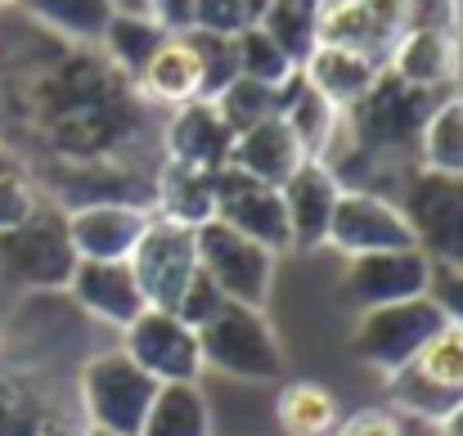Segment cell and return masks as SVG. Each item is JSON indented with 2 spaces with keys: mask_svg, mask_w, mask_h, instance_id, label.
Returning <instances> with one entry per match:
<instances>
[{
  "mask_svg": "<svg viewBox=\"0 0 463 436\" xmlns=\"http://www.w3.org/2000/svg\"><path fill=\"white\" fill-rule=\"evenodd\" d=\"M157 387L122 346L113 351H95L81 369H77V410L86 428H104L113 436H140L145 414L154 405Z\"/></svg>",
  "mask_w": 463,
  "mask_h": 436,
  "instance_id": "obj_1",
  "label": "cell"
},
{
  "mask_svg": "<svg viewBox=\"0 0 463 436\" xmlns=\"http://www.w3.org/2000/svg\"><path fill=\"white\" fill-rule=\"evenodd\" d=\"M198 346H203L207 369L239 383H279L288 369V355L270 315L239 301H225V310L198 328Z\"/></svg>",
  "mask_w": 463,
  "mask_h": 436,
  "instance_id": "obj_2",
  "label": "cell"
},
{
  "mask_svg": "<svg viewBox=\"0 0 463 436\" xmlns=\"http://www.w3.org/2000/svg\"><path fill=\"white\" fill-rule=\"evenodd\" d=\"M77 392L50 365L0 360V436H81Z\"/></svg>",
  "mask_w": 463,
  "mask_h": 436,
  "instance_id": "obj_3",
  "label": "cell"
},
{
  "mask_svg": "<svg viewBox=\"0 0 463 436\" xmlns=\"http://www.w3.org/2000/svg\"><path fill=\"white\" fill-rule=\"evenodd\" d=\"M77 270V252L68 239V212L41 198V207L0 234V280L32 292H63Z\"/></svg>",
  "mask_w": 463,
  "mask_h": 436,
  "instance_id": "obj_4",
  "label": "cell"
},
{
  "mask_svg": "<svg viewBox=\"0 0 463 436\" xmlns=\"http://www.w3.org/2000/svg\"><path fill=\"white\" fill-rule=\"evenodd\" d=\"M446 324L441 306L432 297H414V301H396V306H378V310H360L355 328H351V355L392 378L401 369L414 365V355L423 351V342Z\"/></svg>",
  "mask_w": 463,
  "mask_h": 436,
  "instance_id": "obj_5",
  "label": "cell"
},
{
  "mask_svg": "<svg viewBox=\"0 0 463 436\" xmlns=\"http://www.w3.org/2000/svg\"><path fill=\"white\" fill-rule=\"evenodd\" d=\"M194 243H198V270L225 292V301H239V306H252V310L270 306L275 275H279V257L270 248L243 239L239 230H230L221 221L198 225Z\"/></svg>",
  "mask_w": 463,
  "mask_h": 436,
  "instance_id": "obj_6",
  "label": "cell"
},
{
  "mask_svg": "<svg viewBox=\"0 0 463 436\" xmlns=\"http://www.w3.org/2000/svg\"><path fill=\"white\" fill-rule=\"evenodd\" d=\"M396 203L414 230L419 252H428L437 266L463 270V175L414 171Z\"/></svg>",
  "mask_w": 463,
  "mask_h": 436,
  "instance_id": "obj_7",
  "label": "cell"
},
{
  "mask_svg": "<svg viewBox=\"0 0 463 436\" xmlns=\"http://www.w3.org/2000/svg\"><path fill=\"white\" fill-rule=\"evenodd\" d=\"M122 351L154 378V383H198L203 378V346L198 328H189L175 310L145 306L140 319L122 328Z\"/></svg>",
  "mask_w": 463,
  "mask_h": 436,
  "instance_id": "obj_8",
  "label": "cell"
},
{
  "mask_svg": "<svg viewBox=\"0 0 463 436\" xmlns=\"http://www.w3.org/2000/svg\"><path fill=\"white\" fill-rule=\"evenodd\" d=\"M324 248L351 257H369V252H396V248H419L414 230L401 212L396 198L387 194H364V189H342L333 221H328V239Z\"/></svg>",
  "mask_w": 463,
  "mask_h": 436,
  "instance_id": "obj_9",
  "label": "cell"
},
{
  "mask_svg": "<svg viewBox=\"0 0 463 436\" xmlns=\"http://www.w3.org/2000/svg\"><path fill=\"white\" fill-rule=\"evenodd\" d=\"M428 284H432V257L419 248H396V252L351 257L342 280H337V297L360 315V310L428 297Z\"/></svg>",
  "mask_w": 463,
  "mask_h": 436,
  "instance_id": "obj_10",
  "label": "cell"
},
{
  "mask_svg": "<svg viewBox=\"0 0 463 436\" xmlns=\"http://www.w3.org/2000/svg\"><path fill=\"white\" fill-rule=\"evenodd\" d=\"M127 266H131L136 284L145 292V306H154V310H175L180 292L189 289V280L198 275V243H194V230L154 216Z\"/></svg>",
  "mask_w": 463,
  "mask_h": 436,
  "instance_id": "obj_11",
  "label": "cell"
},
{
  "mask_svg": "<svg viewBox=\"0 0 463 436\" xmlns=\"http://www.w3.org/2000/svg\"><path fill=\"white\" fill-rule=\"evenodd\" d=\"M221 225L239 230L243 239L279 252H293V234H288V216H284V198L275 185H261L234 166L216 171V216Z\"/></svg>",
  "mask_w": 463,
  "mask_h": 436,
  "instance_id": "obj_12",
  "label": "cell"
},
{
  "mask_svg": "<svg viewBox=\"0 0 463 436\" xmlns=\"http://www.w3.org/2000/svg\"><path fill=\"white\" fill-rule=\"evenodd\" d=\"M405 27V0H319V45H346L387 63Z\"/></svg>",
  "mask_w": 463,
  "mask_h": 436,
  "instance_id": "obj_13",
  "label": "cell"
},
{
  "mask_svg": "<svg viewBox=\"0 0 463 436\" xmlns=\"http://www.w3.org/2000/svg\"><path fill=\"white\" fill-rule=\"evenodd\" d=\"M154 212L140 203H86L68 212V239L77 261H131Z\"/></svg>",
  "mask_w": 463,
  "mask_h": 436,
  "instance_id": "obj_14",
  "label": "cell"
},
{
  "mask_svg": "<svg viewBox=\"0 0 463 436\" xmlns=\"http://www.w3.org/2000/svg\"><path fill=\"white\" fill-rule=\"evenodd\" d=\"M157 148L166 162H184L198 171H221L230 162L234 131L225 127V118L216 113L212 100H189L180 109H171L157 127Z\"/></svg>",
  "mask_w": 463,
  "mask_h": 436,
  "instance_id": "obj_15",
  "label": "cell"
},
{
  "mask_svg": "<svg viewBox=\"0 0 463 436\" xmlns=\"http://www.w3.org/2000/svg\"><path fill=\"white\" fill-rule=\"evenodd\" d=\"M387 68L428 95H446L463 77V36L437 27H405L387 54Z\"/></svg>",
  "mask_w": 463,
  "mask_h": 436,
  "instance_id": "obj_16",
  "label": "cell"
},
{
  "mask_svg": "<svg viewBox=\"0 0 463 436\" xmlns=\"http://www.w3.org/2000/svg\"><path fill=\"white\" fill-rule=\"evenodd\" d=\"M63 292L90 319H99L109 328H127L145 310V292H140L127 261H77V270H72V280H68Z\"/></svg>",
  "mask_w": 463,
  "mask_h": 436,
  "instance_id": "obj_17",
  "label": "cell"
},
{
  "mask_svg": "<svg viewBox=\"0 0 463 436\" xmlns=\"http://www.w3.org/2000/svg\"><path fill=\"white\" fill-rule=\"evenodd\" d=\"M279 198H284V216H288V234H293V248H324L328 239V221H333V207L342 198V185L337 175L324 166V162H302L284 185H279Z\"/></svg>",
  "mask_w": 463,
  "mask_h": 436,
  "instance_id": "obj_18",
  "label": "cell"
},
{
  "mask_svg": "<svg viewBox=\"0 0 463 436\" xmlns=\"http://www.w3.org/2000/svg\"><path fill=\"white\" fill-rule=\"evenodd\" d=\"M136 90L154 109H180L189 100H203V63H198V50L184 32H175L157 45V54L136 77Z\"/></svg>",
  "mask_w": 463,
  "mask_h": 436,
  "instance_id": "obj_19",
  "label": "cell"
},
{
  "mask_svg": "<svg viewBox=\"0 0 463 436\" xmlns=\"http://www.w3.org/2000/svg\"><path fill=\"white\" fill-rule=\"evenodd\" d=\"M154 216L198 230L216 216V171H198L184 162H157L154 171Z\"/></svg>",
  "mask_w": 463,
  "mask_h": 436,
  "instance_id": "obj_20",
  "label": "cell"
},
{
  "mask_svg": "<svg viewBox=\"0 0 463 436\" xmlns=\"http://www.w3.org/2000/svg\"><path fill=\"white\" fill-rule=\"evenodd\" d=\"M302 162H307V153L293 140V131L284 127V118H270V122L234 136V148H230V162L225 166H234V171H243V175L279 189Z\"/></svg>",
  "mask_w": 463,
  "mask_h": 436,
  "instance_id": "obj_21",
  "label": "cell"
},
{
  "mask_svg": "<svg viewBox=\"0 0 463 436\" xmlns=\"http://www.w3.org/2000/svg\"><path fill=\"white\" fill-rule=\"evenodd\" d=\"M378 72H383L378 59H369V54H360V50H346V45H315L310 59L302 63V77H307L333 109H342V113L373 86Z\"/></svg>",
  "mask_w": 463,
  "mask_h": 436,
  "instance_id": "obj_22",
  "label": "cell"
},
{
  "mask_svg": "<svg viewBox=\"0 0 463 436\" xmlns=\"http://www.w3.org/2000/svg\"><path fill=\"white\" fill-rule=\"evenodd\" d=\"M279 118H284V127L293 131V140L302 145L310 162H324L333 140H337V131H342V109H333L302 72L279 90Z\"/></svg>",
  "mask_w": 463,
  "mask_h": 436,
  "instance_id": "obj_23",
  "label": "cell"
},
{
  "mask_svg": "<svg viewBox=\"0 0 463 436\" xmlns=\"http://www.w3.org/2000/svg\"><path fill=\"white\" fill-rule=\"evenodd\" d=\"M23 18L41 23L45 32L81 45H99L104 27L118 14V0H23Z\"/></svg>",
  "mask_w": 463,
  "mask_h": 436,
  "instance_id": "obj_24",
  "label": "cell"
},
{
  "mask_svg": "<svg viewBox=\"0 0 463 436\" xmlns=\"http://www.w3.org/2000/svg\"><path fill=\"white\" fill-rule=\"evenodd\" d=\"M419 171L463 175V95H441L419 131Z\"/></svg>",
  "mask_w": 463,
  "mask_h": 436,
  "instance_id": "obj_25",
  "label": "cell"
},
{
  "mask_svg": "<svg viewBox=\"0 0 463 436\" xmlns=\"http://www.w3.org/2000/svg\"><path fill=\"white\" fill-rule=\"evenodd\" d=\"M140 436H212V405L198 383H162Z\"/></svg>",
  "mask_w": 463,
  "mask_h": 436,
  "instance_id": "obj_26",
  "label": "cell"
},
{
  "mask_svg": "<svg viewBox=\"0 0 463 436\" xmlns=\"http://www.w3.org/2000/svg\"><path fill=\"white\" fill-rule=\"evenodd\" d=\"M337 419H342L337 396L324 383L298 378V383H284L275 396V423L288 436H333Z\"/></svg>",
  "mask_w": 463,
  "mask_h": 436,
  "instance_id": "obj_27",
  "label": "cell"
},
{
  "mask_svg": "<svg viewBox=\"0 0 463 436\" xmlns=\"http://www.w3.org/2000/svg\"><path fill=\"white\" fill-rule=\"evenodd\" d=\"M166 36H171V32H162L149 14H127V9H118L113 23H109L104 36H99V50H104V59H109L118 72H127V77L136 81Z\"/></svg>",
  "mask_w": 463,
  "mask_h": 436,
  "instance_id": "obj_28",
  "label": "cell"
},
{
  "mask_svg": "<svg viewBox=\"0 0 463 436\" xmlns=\"http://www.w3.org/2000/svg\"><path fill=\"white\" fill-rule=\"evenodd\" d=\"M257 27L302 68L310 50L319 45V0H270L261 9Z\"/></svg>",
  "mask_w": 463,
  "mask_h": 436,
  "instance_id": "obj_29",
  "label": "cell"
},
{
  "mask_svg": "<svg viewBox=\"0 0 463 436\" xmlns=\"http://www.w3.org/2000/svg\"><path fill=\"white\" fill-rule=\"evenodd\" d=\"M234 68H239V77H252V81H261V86H270V90H284V86L302 72L261 27H243V32L234 36Z\"/></svg>",
  "mask_w": 463,
  "mask_h": 436,
  "instance_id": "obj_30",
  "label": "cell"
},
{
  "mask_svg": "<svg viewBox=\"0 0 463 436\" xmlns=\"http://www.w3.org/2000/svg\"><path fill=\"white\" fill-rule=\"evenodd\" d=\"M423 383H432V387H441V392H450V396H463V328L459 324H441L428 342H423V351L414 355V365H410Z\"/></svg>",
  "mask_w": 463,
  "mask_h": 436,
  "instance_id": "obj_31",
  "label": "cell"
},
{
  "mask_svg": "<svg viewBox=\"0 0 463 436\" xmlns=\"http://www.w3.org/2000/svg\"><path fill=\"white\" fill-rule=\"evenodd\" d=\"M212 104H216V113L225 118V127L234 136H243V131L279 118V90H270V86H261L252 77H234Z\"/></svg>",
  "mask_w": 463,
  "mask_h": 436,
  "instance_id": "obj_32",
  "label": "cell"
},
{
  "mask_svg": "<svg viewBox=\"0 0 463 436\" xmlns=\"http://www.w3.org/2000/svg\"><path fill=\"white\" fill-rule=\"evenodd\" d=\"M270 0H194V32H212V36H239L243 27H257L261 9Z\"/></svg>",
  "mask_w": 463,
  "mask_h": 436,
  "instance_id": "obj_33",
  "label": "cell"
},
{
  "mask_svg": "<svg viewBox=\"0 0 463 436\" xmlns=\"http://www.w3.org/2000/svg\"><path fill=\"white\" fill-rule=\"evenodd\" d=\"M184 36L194 41L198 63H203V100H216L239 77V68H234V36H212V32H194V27Z\"/></svg>",
  "mask_w": 463,
  "mask_h": 436,
  "instance_id": "obj_34",
  "label": "cell"
},
{
  "mask_svg": "<svg viewBox=\"0 0 463 436\" xmlns=\"http://www.w3.org/2000/svg\"><path fill=\"white\" fill-rule=\"evenodd\" d=\"M225 310V292L216 289L203 270L189 280V289L180 292V301H175V315L189 324V328H203V324H212L216 315Z\"/></svg>",
  "mask_w": 463,
  "mask_h": 436,
  "instance_id": "obj_35",
  "label": "cell"
},
{
  "mask_svg": "<svg viewBox=\"0 0 463 436\" xmlns=\"http://www.w3.org/2000/svg\"><path fill=\"white\" fill-rule=\"evenodd\" d=\"M36 207H41V189H36L32 175H5L0 180V234L23 225Z\"/></svg>",
  "mask_w": 463,
  "mask_h": 436,
  "instance_id": "obj_36",
  "label": "cell"
},
{
  "mask_svg": "<svg viewBox=\"0 0 463 436\" xmlns=\"http://www.w3.org/2000/svg\"><path fill=\"white\" fill-rule=\"evenodd\" d=\"M405 23H410V27L459 32V36H463V9H459V0H405Z\"/></svg>",
  "mask_w": 463,
  "mask_h": 436,
  "instance_id": "obj_37",
  "label": "cell"
},
{
  "mask_svg": "<svg viewBox=\"0 0 463 436\" xmlns=\"http://www.w3.org/2000/svg\"><path fill=\"white\" fill-rule=\"evenodd\" d=\"M428 297L441 306V315L450 324L463 328V270L459 266H437L432 261V284H428Z\"/></svg>",
  "mask_w": 463,
  "mask_h": 436,
  "instance_id": "obj_38",
  "label": "cell"
},
{
  "mask_svg": "<svg viewBox=\"0 0 463 436\" xmlns=\"http://www.w3.org/2000/svg\"><path fill=\"white\" fill-rule=\"evenodd\" d=\"M333 436H405V428L392 410H355V414L337 419Z\"/></svg>",
  "mask_w": 463,
  "mask_h": 436,
  "instance_id": "obj_39",
  "label": "cell"
},
{
  "mask_svg": "<svg viewBox=\"0 0 463 436\" xmlns=\"http://www.w3.org/2000/svg\"><path fill=\"white\" fill-rule=\"evenodd\" d=\"M149 18H154L162 32H189V18H194V0H149V9H145Z\"/></svg>",
  "mask_w": 463,
  "mask_h": 436,
  "instance_id": "obj_40",
  "label": "cell"
},
{
  "mask_svg": "<svg viewBox=\"0 0 463 436\" xmlns=\"http://www.w3.org/2000/svg\"><path fill=\"white\" fill-rule=\"evenodd\" d=\"M5 175H27V166H23V157L14 153V148L5 145V136H0V180Z\"/></svg>",
  "mask_w": 463,
  "mask_h": 436,
  "instance_id": "obj_41",
  "label": "cell"
},
{
  "mask_svg": "<svg viewBox=\"0 0 463 436\" xmlns=\"http://www.w3.org/2000/svg\"><path fill=\"white\" fill-rule=\"evenodd\" d=\"M437 436H463V401L441 419V423H437Z\"/></svg>",
  "mask_w": 463,
  "mask_h": 436,
  "instance_id": "obj_42",
  "label": "cell"
},
{
  "mask_svg": "<svg viewBox=\"0 0 463 436\" xmlns=\"http://www.w3.org/2000/svg\"><path fill=\"white\" fill-rule=\"evenodd\" d=\"M81 436H113V432H104V428H81Z\"/></svg>",
  "mask_w": 463,
  "mask_h": 436,
  "instance_id": "obj_43",
  "label": "cell"
},
{
  "mask_svg": "<svg viewBox=\"0 0 463 436\" xmlns=\"http://www.w3.org/2000/svg\"><path fill=\"white\" fill-rule=\"evenodd\" d=\"M18 5H23V0H0V9H18Z\"/></svg>",
  "mask_w": 463,
  "mask_h": 436,
  "instance_id": "obj_44",
  "label": "cell"
}]
</instances>
